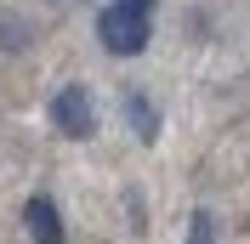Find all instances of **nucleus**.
<instances>
[{
	"label": "nucleus",
	"mask_w": 250,
	"mask_h": 244,
	"mask_svg": "<svg viewBox=\"0 0 250 244\" xmlns=\"http://www.w3.org/2000/svg\"><path fill=\"white\" fill-rule=\"evenodd\" d=\"M120 6H131V12H154L159 0H120Z\"/></svg>",
	"instance_id": "0eeeda50"
},
{
	"label": "nucleus",
	"mask_w": 250,
	"mask_h": 244,
	"mask_svg": "<svg viewBox=\"0 0 250 244\" xmlns=\"http://www.w3.org/2000/svg\"><path fill=\"white\" fill-rule=\"evenodd\" d=\"M23 227H29V239H34V244H62V239H68L57 199H46V193H34L29 204H23Z\"/></svg>",
	"instance_id": "7ed1b4c3"
},
{
	"label": "nucleus",
	"mask_w": 250,
	"mask_h": 244,
	"mask_svg": "<svg viewBox=\"0 0 250 244\" xmlns=\"http://www.w3.org/2000/svg\"><path fill=\"white\" fill-rule=\"evenodd\" d=\"M182 244H216V227H210V216L193 210V222H188V239Z\"/></svg>",
	"instance_id": "39448f33"
},
{
	"label": "nucleus",
	"mask_w": 250,
	"mask_h": 244,
	"mask_svg": "<svg viewBox=\"0 0 250 244\" xmlns=\"http://www.w3.org/2000/svg\"><path fill=\"white\" fill-rule=\"evenodd\" d=\"M29 29H23V17H0V46H23Z\"/></svg>",
	"instance_id": "423d86ee"
},
{
	"label": "nucleus",
	"mask_w": 250,
	"mask_h": 244,
	"mask_svg": "<svg viewBox=\"0 0 250 244\" xmlns=\"http://www.w3.org/2000/svg\"><path fill=\"white\" fill-rule=\"evenodd\" d=\"M125 114H131V131H137L142 142H154V137H159V120H154V102H148V97H142V91H131V97H125Z\"/></svg>",
	"instance_id": "20e7f679"
},
{
	"label": "nucleus",
	"mask_w": 250,
	"mask_h": 244,
	"mask_svg": "<svg viewBox=\"0 0 250 244\" xmlns=\"http://www.w3.org/2000/svg\"><path fill=\"white\" fill-rule=\"evenodd\" d=\"M97 40H103V51H114V57H137L142 46H148V12H131V6H103V17H97Z\"/></svg>",
	"instance_id": "f257e3e1"
},
{
	"label": "nucleus",
	"mask_w": 250,
	"mask_h": 244,
	"mask_svg": "<svg viewBox=\"0 0 250 244\" xmlns=\"http://www.w3.org/2000/svg\"><path fill=\"white\" fill-rule=\"evenodd\" d=\"M62 6H68V0H62Z\"/></svg>",
	"instance_id": "6e6552de"
},
{
	"label": "nucleus",
	"mask_w": 250,
	"mask_h": 244,
	"mask_svg": "<svg viewBox=\"0 0 250 244\" xmlns=\"http://www.w3.org/2000/svg\"><path fill=\"white\" fill-rule=\"evenodd\" d=\"M46 114H51V125H57V137H68V142H85L97 131V102H91L85 85H62Z\"/></svg>",
	"instance_id": "f03ea898"
}]
</instances>
